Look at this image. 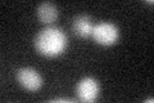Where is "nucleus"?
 Listing matches in <instances>:
<instances>
[{"instance_id": "1", "label": "nucleus", "mask_w": 154, "mask_h": 103, "mask_svg": "<svg viewBox=\"0 0 154 103\" xmlns=\"http://www.w3.org/2000/svg\"><path fill=\"white\" fill-rule=\"evenodd\" d=\"M33 47L38 54L48 58H55L66 52L68 47V37L60 27L46 26L35 36Z\"/></svg>"}, {"instance_id": "2", "label": "nucleus", "mask_w": 154, "mask_h": 103, "mask_svg": "<svg viewBox=\"0 0 154 103\" xmlns=\"http://www.w3.org/2000/svg\"><path fill=\"white\" fill-rule=\"evenodd\" d=\"M91 37L99 45L112 47L119 39V28L113 22H108V21L99 22L98 24L94 26Z\"/></svg>"}, {"instance_id": "3", "label": "nucleus", "mask_w": 154, "mask_h": 103, "mask_svg": "<svg viewBox=\"0 0 154 103\" xmlns=\"http://www.w3.org/2000/svg\"><path fill=\"white\" fill-rule=\"evenodd\" d=\"M100 93L99 81L91 76L84 77L77 82L76 86V95L80 102L85 103H93L98 99Z\"/></svg>"}, {"instance_id": "4", "label": "nucleus", "mask_w": 154, "mask_h": 103, "mask_svg": "<svg viewBox=\"0 0 154 103\" xmlns=\"http://www.w3.org/2000/svg\"><path fill=\"white\" fill-rule=\"evenodd\" d=\"M16 79L23 89L28 92H37L42 86V77L32 67H22L16 72Z\"/></svg>"}, {"instance_id": "5", "label": "nucleus", "mask_w": 154, "mask_h": 103, "mask_svg": "<svg viewBox=\"0 0 154 103\" xmlns=\"http://www.w3.org/2000/svg\"><path fill=\"white\" fill-rule=\"evenodd\" d=\"M94 26L95 24L93 23L91 17L86 16V14H80V16L75 17L73 21H72V31L75 32V35L82 39L91 36Z\"/></svg>"}, {"instance_id": "6", "label": "nucleus", "mask_w": 154, "mask_h": 103, "mask_svg": "<svg viewBox=\"0 0 154 103\" xmlns=\"http://www.w3.org/2000/svg\"><path fill=\"white\" fill-rule=\"evenodd\" d=\"M36 14H37V18L40 19V22L45 24H51L57 21L59 12H58L57 5H54L53 3L44 2L37 7Z\"/></svg>"}, {"instance_id": "7", "label": "nucleus", "mask_w": 154, "mask_h": 103, "mask_svg": "<svg viewBox=\"0 0 154 103\" xmlns=\"http://www.w3.org/2000/svg\"><path fill=\"white\" fill-rule=\"evenodd\" d=\"M50 102H55V103H59V102H64V103H73L75 99H71V98H54V99H50Z\"/></svg>"}]
</instances>
